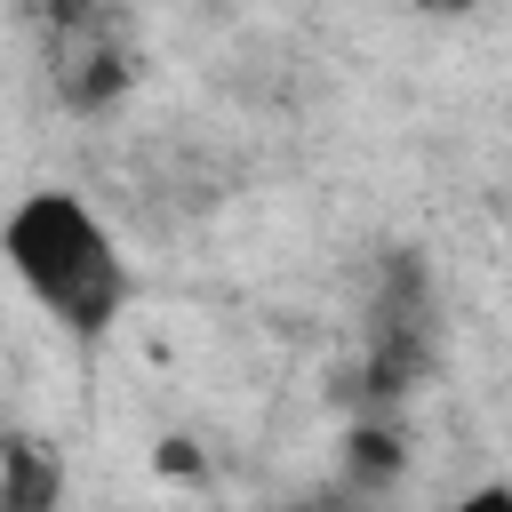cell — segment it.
I'll use <instances>...</instances> for the list:
<instances>
[{"mask_svg":"<svg viewBox=\"0 0 512 512\" xmlns=\"http://www.w3.org/2000/svg\"><path fill=\"white\" fill-rule=\"evenodd\" d=\"M0 256H8V272L24 280V296H32L56 328H72V336H104V328L120 320V304H128V256H120V240H112L104 216H96L80 192H64V184H40V192H24V200L8 208Z\"/></svg>","mask_w":512,"mask_h":512,"instance_id":"1","label":"cell"},{"mask_svg":"<svg viewBox=\"0 0 512 512\" xmlns=\"http://www.w3.org/2000/svg\"><path fill=\"white\" fill-rule=\"evenodd\" d=\"M40 496H48V464L32 440H16L8 448V512H40Z\"/></svg>","mask_w":512,"mask_h":512,"instance_id":"2","label":"cell"},{"mask_svg":"<svg viewBox=\"0 0 512 512\" xmlns=\"http://www.w3.org/2000/svg\"><path fill=\"white\" fill-rule=\"evenodd\" d=\"M448 512H512V488H472V496H456Z\"/></svg>","mask_w":512,"mask_h":512,"instance_id":"3","label":"cell"},{"mask_svg":"<svg viewBox=\"0 0 512 512\" xmlns=\"http://www.w3.org/2000/svg\"><path fill=\"white\" fill-rule=\"evenodd\" d=\"M424 8H472V0H424Z\"/></svg>","mask_w":512,"mask_h":512,"instance_id":"4","label":"cell"},{"mask_svg":"<svg viewBox=\"0 0 512 512\" xmlns=\"http://www.w3.org/2000/svg\"><path fill=\"white\" fill-rule=\"evenodd\" d=\"M312 512H320V504H312ZM328 512H336V504H328Z\"/></svg>","mask_w":512,"mask_h":512,"instance_id":"5","label":"cell"}]
</instances>
